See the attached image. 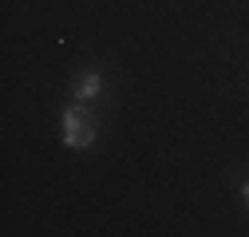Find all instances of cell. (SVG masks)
<instances>
[{
    "mask_svg": "<svg viewBox=\"0 0 249 237\" xmlns=\"http://www.w3.org/2000/svg\"><path fill=\"white\" fill-rule=\"evenodd\" d=\"M241 198H245V202H249V182H241Z\"/></svg>",
    "mask_w": 249,
    "mask_h": 237,
    "instance_id": "cell-3",
    "label": "cell"
},
{
    "mask_svg": "<svg viewBox=\"0 0 249 237\" xmlns=\"http://www.w3.org/2000/svg\"><path fill=\"white\" fill-rule=\"evenodd\" d=\"M64 142L71 146V151H83V146L95 142V123H91V115H87L83 99L71 103V107L64 111Z\"/></svg>",
    "mask_w": 249,
    "mask_h": 237,
    "instance_id": "cell-1",
    "label": "cell"
},
{
    "mask_svg": "<svg viewBox=\"0 0 249 237\" xmlns=\"http://www.w3.org/2000/svg\"><path fill=\"white\" fill-rule=\"evenodd\" d=\"M99 87H103V79H99L95 71H87V75L79 79V87H75V99H83V103H87V99H95V95H99Z\"/></svg>",
    "mask_w": 249,
    "mask_h": 237,
    "instance_id": "cell-2",
    "label": "cell"
}]
</instances>
